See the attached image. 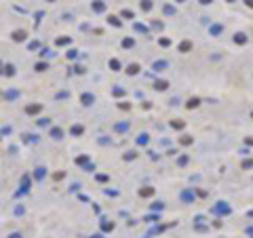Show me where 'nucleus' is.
Returning a JSON list of instances; mask_svg holds the SVG:
<instances>
[]
</instances>
